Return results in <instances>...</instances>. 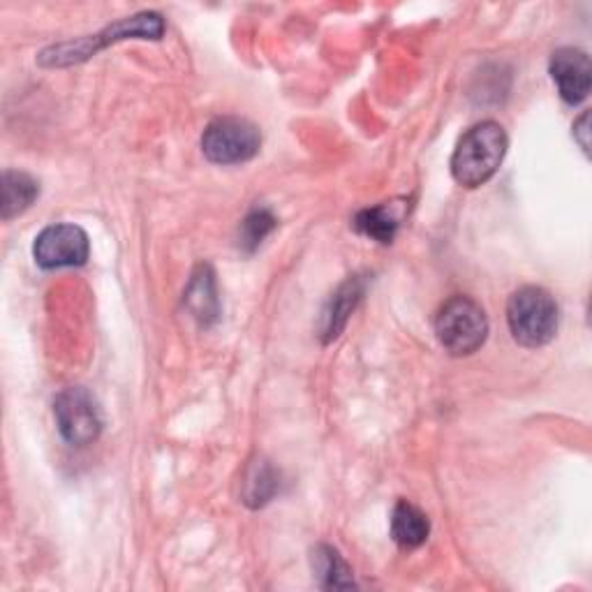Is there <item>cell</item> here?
<instances>
[{"label": "cell", "instance_id": "9c48e42d", "mask_svg": "<svg viewBox=\"0 0 592 592\" xmlns=\"http://www.w3.org/2000/svg\"><path fill=\"white\" fill-rule=\"evenodd\" d=\"M363 294V285L359 278H350L347 282H343L338 292L329 299V305H326L322 313V338L324 343H332L340 336V332L345 329L347 317L352 315L355 305L359 303Z\"/></svg>", "mask_w": 592, "mask_h": 592}, {"label": "cell", "instance_id": "5bb4252c", "mask_svg": "<svg viewBox=\"0 0 592 592\" xmlns=\"http://www.w3.org/2000/svg\"><path fill=\"white\" fill-rule=\"evenodd\" d=\"M278 486L280 477L276 469L267 461H257L251 465L246 484H243V502L253 509L264 507L278 494Z\"/></svg>", "mask_w": 592, "mask_h": 592}, {"label": "cell", "instance_id": "5b68a950", "mask_svg": "<svg viewBox=\"0 0 592 592\" xmlns=\"http://www.w3.org/2000/svg\"><path fill=\"white\" fill-rule=\"evenodd\" d=\"M262 135L255 124L239 116L211 120L201 135V151L213 165H241L259 153Z\"/></svg>", "mask_w": 592, "mask_h": 592}, {"label": "cell", "instance_id": "e0dca14e", "mask_svg": "<svg viewBox=\"0 0 592 592\" xmlns=\"http://www.w3.org/2000/svg\"><path fill=\"white\" fill-rule=\"evenodd\" d=\"M588 118H590V114L585 112L583 116H581V120H579V124L574 126V135H579L581 132V137H579V144H581V149L588 153Z\"/></svg>", "mask_w": 592, "mask_h": 592}, {"label": "cell", "instance_id": "7c38bea8", "mask_svg": "<svg viewBox=\"0 0 592 592\" xmlns=\"http://www.w3.org/2000/svg\"><path fill=\"white\" fill-rule=\"evenodd\" d=\"M39 197V183L26 172H3V199H0V216L12 220L22 216L31 204Z\"/></svg>", "mask_w": 592, "mask_h": 592}, {"label": "cell", "instance_id": "277c9868", "mask_svg": "<svg viewBox=\"0 0 592 592\" xmlns=\"http://www.w3.org/2000/svg\"><path fill=\"white\" fill-rule=\"evenodd\" d=\"M436 334L452 357L475 355L488 338L486 313L475 299L452 297L436 315Z\"/></svg>", "mask_w": 592, "mask_h": 592}, {"label": "cell", "instance_id": "ba28073f", "mask_svg": "<svg viewBox=\"0 0 592 592\" xmlns=\"http://www.w3.org/2000/svg\"><path fill=\"white\" fill-rule=\"evenodd\" d=\"M548 72L567 105H581L588 97L592 86V66L585 51L577 47H562L554 51Z\"/></svg>", "mask_w": 592, "mask_h": 592}, {"label": "cell", "instance_id": "8992f818", "mask_svg": "<svg viewBox=\"0 0 592 592\" xmlns=\"http://www.w3.org/2000/svg\"><path fill=\"white\" fill-rule=\"evenodd\" d=\"M54 417L60 436L72 446L93 444L102 433V410L84 386H68L54 401Z\"/></svg>", "mask_w": 592, "mask_h": 592}, {"label": "cell", "instance_id": "6da1fadb", "mask_svg": "<svg viewBox=\"0 0 592 592\" xmlns=\"http://www.w3.org/2000/svg\"><path fill=\"white\" fill-rule=\"evenodd\" d=\"M507 147V132L496 120H481V124L465 130L452 155L454 181L461 188L469 190L484 186L500 170Z\"/></svg>", "mask_w": 592, "mask_h": 592}, {"label": "cell", "instance_id": "8fae6325", "mask_svg": "<svg viewBox=\"0 0 592 592\" xmlns=\"http://www.w3.org/2000/svg\"><path fill=\"white\" fill-rule=\"evenodd\" d=\"M431 533V521L413 502L401 500L392 512V537L401 548H419Z\"/></svg>", "mask_w": 592, "mask_h": 592}, {"label": "cell", "instance_id": "3957f363", "mask_svg": "<svg viewBox=\"0 0 592 592\" xmlns=\"http://www.w3.org/2000/svg\"><path fill=\"white\" fill-rule=\"evenodd\" d=\"M507 324L519 345L544 347L558 334L560 309L550 292L537 285H525L509 297Z\"/></svg>", "mask_w": 592, "mask_h": 592}, {"label": "cell", "instance_id": "7a4b0ae2", "mask_svg": "<svg viewBox=\"0 0 592 592\" xmlns=\"http://www.w3.org/2000/svg\"><path fill=\"white\" fill-rule=\"evenodd\" d=\"M162 35H165V19L158 12H139L135 16L114 22L112 26L95 35H86L74 39V43H63L45 49L39 54V63L47 68H66L84 63V60L95 56L100 49L124 43V39H160Z\"/></svg>", "mask_w": 592, "mask_h": 592}, {"label": "cell", "instance_id": "4fadbf2b", "mask_svg": "<svg viewBox=\"0 0 592 592\" xmlns=\"http://www.w3.org/2000/svg\"><path fill=\"white\" fill-rule=\"evenodd\" d=\"M313 571L324 590H350L357 588L352 569L329 544H320L313 550Z\"/></svg>", "mask_w": 592, "mask_h": 592}, {"label": "cell", "instance_id": "9a60e30c", "mask_svg": "<svg viewBox=\"0 0 592 592\" xmlns=\"http://www.w3.org/2000/svg\"><path fill=\"white\" fill-rule=\"evenodd\" d=\"M355 230L363 236L380 241V243H392L396 236V230H398V222L390 213V209L375 207V209H363L357 213Z\"/></svg>", "mask_w": 592, "mask_h": 592}, {"label": "cell", "instance_id": "2e32d148", "mask_svg": "<svg viewBox=\"0 0 592 592\" xmlns=\"http://www.w3.org/2000/svg\"><path fill=\"white\" fill-rule=\"evenodd\" d=\"M276 228V218L271 216V211L267 209H255L246 216V220L241 222V248H246L248 253H253L255 248H259V243L267 239Z\"/></svg>", "mask_w": 592, "mask_h": 592}, {"label": "cell", "instance_id": "52a82bcc", "mask_svg": "<svg viewBox=\"0 0 592 592\" xmlns=\"http://www.w3.org/2000/svg\"><path fill=\"white\" fill-rule=\"evenodd\" d=\"M91 255V241L89 234L79 228V224L58 222L49 224L37 234L33 243V257L37 267L47 271L54 269H70V267H84Z\"/></svg>", "mask_w": 592, "mask_h": 592}, {"label": "cell", "instance_id": "30bf717a", "mask_svg": "<svg viewBox=\"0 0 592 592\" xmlns=\"http://www.w3.org/2000/svg\"><path fill=\"white\" fill-rule=\"evenodd\" d=\"M183 301H186L190 313L201 324H211L218 317L220 303H218V292H216V276L209 264H199V267L195 269L188 290L186 294H183Z\"/></svg>", "mask_w": 592, "mask_h": 592}]
</instances>
